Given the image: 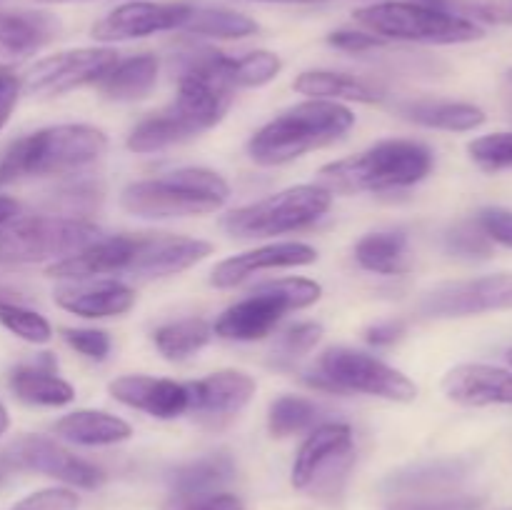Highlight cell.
Returning a JSON list of instances; mask_svg holds the SVG:
<instances>
[{
    "instance_id": "cell-1",
    "label": "cell",
    "mask_w": 512,
    "mask_h": 510,
    "mask_svg": "<svg viewBox=\"0 0 512 510\" xmlns=\"http://www.w3.org/2000/svg\"><path fill=\"white\" fill-rule=\"evenodd\" d=\"M230 68L233 58L210 48L175 55L173 73H178L175 100L130 130L125 140L128 150L138 155L158 153L215 128L235 98Z\"/></svg>"
},
{
    "instance_id": "cell-2",
    "label": "cell",
    "mask_w": 512,
    "mask_h": 510,
    "mask_svg": "<svg viewBox=\"0 0 512 510\" xmlns=\"http://www.w3.org/2000/svg\"><path fill=\"white\" fill-rule=\"evenodd\" d=\"M355 125L348 105L333 100H305L275 115L248 140V155L255 165L273 168L305 153L328 148Z\"/></svg>"
},
{
    "instance_id": "cell-3",
    "label": "cell",
    "mask_w": 512,
    "mask_h": 510,
    "mask_svg": "<svg viewBox=\"0 0 512 510\" xmlns=\"http://www.w3.org/2000/svg\"><path fill=\"white\" fill-rule=\"evenodd\" d=\"M108 150V135L95 125L65 123L13 140L0 155V185L45 175H65L95 163Z\"/></svg>"
},
{
    "instance_id": "cell-4",
    "label": "cell",
    "mask_w": 512,
    "mask_h": 510,
    "mask_svg": "<svg viewBox=\"0 0 512 510\" xmlns=\"http://www.w3.org/2000/svg\"><path fill=\"white\" fill-rule=\"evenodd\" d=\"M433 170V150L418 140H383L350 158L320 168L318 185L328 193H383L418 185Z\"/></svg>"
},
{
    "instance_id": "cell-5",
    "label": "cell",
    "mask_w": 512,
    "mask_h": 510,
    "mask_svg": "<svg viewBox=\"0 0 512 510\" xmlns=\"http://www.w3.org/2000/svg\"><path fill=\"white\" fill-rule=\"evenodd\" d=\"M230 185L215 170L180 168L163 178L125 185L120 208L133 218L170 220L218 213L228 203Z\"/></svg>"
},
{
    "instance_id": "cell-6",
    "label": "cell",
    "mask_w": 512,
    "mask_h": 510,
    "mask_svg": "<svg viewBox=\"0 0 512 510\" xmlns=\"http://www.w3.org/2000/svg\"><path fill=\"white\" fill-rule=\"evenodd\" d=\"M353 20L363 30L383 40H405L425 45L473 43L485 35L483 25L460 15L443 13L410 0H383L353 10Z\"/></svg>"
},
{
    "instance_id": "cell-7",
    "label": "cell",
    "mask_w": 512,
    "mask_h": 510,
    "mask_svg": "<svg viewBox=\"0 0 512 510\" xmlns=\"http://www.w3.org/2000/svg\"><path fill=\"white\" fill-rule=\"evenodd\" d=\"M323 295L320 283L308 278H280L255 285L248 298L238 300L218 315L213 335L238 343L263 340L278 328L280 320L293 310L315 305Z\"/></svg>"
},
{
    "instance_id": "cell-8",
    "label": "cell",
    "mask_w": 512,
    "mask_h": 510,
    "mask_svg": "<svg viewBox=\"0 0 512 510\" xmlns=\"http://www.w3.org/2000/svg\"><path fill=\"white\" fill-rule=\"evenodd\" d=\"M305 383L330 393H363L393 403H413L418 398V385L393 365L383 363L363 350L335 345L318 358Z\"/></svg>"
},
{
    "instance_id": "cell-9",
    "label": "cell",
    "mask_w": 512,
    "mask_h": 510,
    "mask_svg": "<svg viewBox=\"0 0 512 510\" xmlns=\"http://www.w3.org/2000/svg\"><path fill=\"white\" fill-rule=\"evenodd\" d=\"M333 208V193L313 185H293L263 200L230 210L223 218V230L233 238H273V235L305 230L323 220Z\"/></svg>"
},
{
    "instance_id": "cell-10",
    "label": "cell",
    "mask_w": 512,
    "mask_h": 510,
    "mask_svg": "<svg viewBox=\"0 0 512 510\" xmlns=\"http://www.w3.org/2000/svg\"><path fill=\"white\" fill-rule=\"evenodd\" d=\"M95 240H100V228L90 220L63 215L15 218L0 228V265L58 263Z\"/></svg>"
},
{
    "instance_id": "cell-11",
    "label": "cell",
    "mask_w": 512,
    "mask_h": 510,
    "mask_svg": "<svg viewBox=\"0 0 512 510\" xmlns=\"http://www.w3.org/2000/svg\"><path fill=\"white\" fill-rule=\"evenodd\" d=\"M353 463V430L345 423H320L310 430L290 470L298 490H333Z\"/></svg>"
},
{
    "instance_id": "cell-12",
    "label": "cell",
    "mask_w": 512,
    "mask_h": 510,
    "mask_svg": "<svg viewBox=\"0 0 512 510\" xmlns=\"http://www.w3.org/2000/svg\"><path fill=\"white\" fill-rule=\"evenodd\" d=\"M118 60V50L108 45L63 50L30 65V70L20 80H23V90L33 95H63L83 85H98Z\"/></svg>"
},
{
    "instance_id": "cell-13",
    "label": "cell",
    "mask_w": 512,
    "mask_h": 510,
    "mask_svg": "<svg viewBox=\"0 0 512 510\" xmlns=\"http://www.w3.org/2000/svg\"><path fill=\"white\" fill-rule=\"evenodd\" d=\"M3 463L10 468L43 473L65 485L95 490L105 483V473L98 465L78 458L70 450L45 435H23L3 450Z\"/></svg>"
},
{
    "instance_id": "cell-14",
    "label": "cell",
    "mask_w": 512,
    "mask_h": 510,
    "mask_svg": "<svg viewBox=\"0 0 512 510\" xmlns=\"http://www.w3.org/2000/svg\"><path fill=\"white\" fill-rule=\"evenodd\" d=\"M418 308L430 318H465L493 310H512V273L435 285L423 295Z\"/></svg>"
},
{
    "instance_id": "cell-15",
    "label": "cell",
    "mask_w": 512,
    "mask_h": 510,
    "mask_svg": "<svg viewBox=\"0 0 512 510\" xmlns=\"http://www.w3.org/2000/svg\"><path fill=\"white\" fill-rule=\"evenodd\" d=\"M193 13V3L185 0H168V3H153V0H128L110 10L90 30L98 43H123V40L148 38L155 33L168 30H183L185 20Z\"/></svg>"
},
{
    "instance_id": "cell-16",
    "label": "cell",
    "mask_w": 512,
    "mask_h": 510,
    "mask_svg": "<svg viewBox=\"0 0 512 510\" xmlns=\"http://www.w3.org/2000/svg\"><path fill=\"white\" fill-rule=\"evenodd\" d=\"M213 253V245L185 235H135V250L128 273L138 278H170L190 270Z\"/></svg>"
},
{
    "instance_id": "cell-17",
    "label": "cell",
    "mask_w": 512,
    "mask_h": 510,
    "mask_svg": "<svg viewBox=\"0 0 512 510\" xmlns=\"http://www.w3.org/2000/svg\"><path fill=\"white\" fill-rule=\"evenodd\" d=\"M188 388V413L213 425L235 418L255 395V380L240 370H218L205 378L185 383Z\"/></svg>"
},
{
    "instance_id": "cell-18",
    "label": "cell",
    "mask_w": 512,
    "mask_h": 510,
    "mask_svg": "<svg viewBox=\"0 0 512 510\" xmlns=\"http://www.w3.org/2000/svg\"><path fill=\"white\" fill-rule=\"evenodd\" d=\"M318 260V250L308 243H273L263 245V248L248 250V253L233 255V258L223 260L210 273V285L215 288H235V285L245 283L253 278L255 273L263 270H278V268H303V265H313Z\"/></svg>"
},
{
    "instance_id": "cell-19",
    "label": "cell",
    "mask_w": 512,
    "mask_h": 510,
    "mask_svg": "<svg viewBox=\"0 0 512 510\" xmlns=\"http://www.w3.org/2000/svg\"><path fill=\"white\" fill-rule=\"evenodd\" d=\"M108 393L128 408L143 410L158 420L178 418L188 413V388L168 378L150 375H120L110 380Z\"/></svg>"
},
{
    "instance_id": "cell-20",
    "label": "cell",
    "mask_w": 512,
    "mask_h": 510,
    "mask_svg": "<svg viewBox=\"0 0 512 510\" xmlns=\"http://www.w3.org/2000/svg\"><path fill=\"white\" fill-rule=\"evenodd\" d=\"M443 390L453 403L468 408L512 405V373L483 363L455 365L443 378Z\"/></svg>"
},
{
    "instance_id": "cell-21",
    "label": "cell",
    "mask_w": 512,
    "mask_h": 510,
    "mask_svg": "<svg viewBox=\"0 0 512 510\" xmlns=\"http://www.w3.org/2000/svg\"><path fill=\"white\" fill-rule=\"evenodd\" d=\"M135 250V235H115V238H100L88 248L78 250L75 255L58 260L48 268L50 278L60 280H90L98 275L128 273L130 258Z\"/></svg>"
},
{
    "instance_id": "cell-22",
    "label": "cell",
    "mask_w": 512,
    "mask_h": 510,
    "mask_svg": "<svg viewBox=\"0 0 512 510\" xmlns=\"http://www.w3.org/2000/svg\"><path fill=\"white\" fill-rule=\"evenodd\" d=\"M58 20L50 13L20 10L0 13V73L28 60L58 35Z\"/></svg>"
},
{
    "instance_id": "cell-23",
    "label": "cell",
    "mask_w": 512,
    "mask_h": 510,
    "mask_svg": "<svg viewBox=\"0 0 512 510\" xmlns=\"http://www.w3.org/2000/svg\"><path fill=\"white\" fill-rule=\"evenodd\" d=\"M55 305L80 318H118L135 305V290L123 280H80V285L55 290Z\"/></svg>"
},
{
    "instance_id": "cell-24",
    "label": "cell",
    "mask_w": 512,
    "mask_h": 510,
    "mask_svg": "<svg viewBox=\"0 0 512 510\" xmlns=\"http://www.w3.org/2000/svg\"><path fill=\"white\" fill-rule=\"evenodd\" d=\"M8 388L23 403L43 408H65L75 400V388L55 373L50 353H43L38 363H25L10 370Z\"/></svg>"
},
{
    "instance_id": "cell-25",
    "label": "cell",
    "mask_w": 512,
    "mask_h": 510,
    "mask_svg": "<svg viewBox=\"0 0 512 510\" xmlns=\"http://www.w3.org/2000/svg\"><path fill=\"white\" fill-rule=\"evenodd\" d=\"M295 93L308 100H333V103H378L383 90L368 80L333 70H305L293 80Z\"/></svg>"
},
{
    "instance_id": "cell-26",
    "label": "cell",
    "mask_w": 512,
    "mask_h": 510,
    "mask_svg": "<svg viewBox=\"0 0 512 510\" xmlns=\"http://www.w3.org/2000/svg\"><path fill=\"white\" fill-rule=\"evenodd\" d=\"M53 430L58 438L85 445V448L118 445L133 435L130 423H125L118 415L105 413V410H75V413L63 415Z\"/></svg>"
},
{
    "instance_id": "cell-27",
    "label": "cell",
    "mask_w": 512,
    "mask_h": 510,
    "mask_svg": "<svg viewBox=\"0 0 512 510\" xmlns=\"http://www.w3.org/2000/svg\"><path fill=\"white\" fill-rule=\"evenodd\" d=\"M470 463L463 458L448 460H430V463L410 465V468L398 470L385 480V490L398 495H435L440 490L458 485L460 480L468 478Z\"/></svg>"
},
{
    "instance_id": "cell-28",
    "label": "cell",
    "mask_w": 512,
    "mask_h": 510,
    "mask_svg": "<svg viewBox=\"0 0 512 510\" xmlns=\"http://www.w3.org/2000/svg\"><path fill=\"white\" fill-rule=\"evenodd\" d=\"M398 113L423 128L450 130V133H470L485 123V113L478 105L455 103V100H408L398 105Z\"/></svg>"
},
{
    "instance_id": "cell-29",
    "label": "cell",
    "mask_w": 512,
    "mask_h": 510,
    "mask_svg": "<svg viewBox=\"0 0 512 510\" xmlns=\"http://www.w3.org/2000/svg\"><path fill=\"white\" fill-rule=\"evenodd\" d=\"M160 63L155 55L140 53L133 58L118 60L108 75L98 83L100 93L108 100H118V103H130V100H140L155 88L158 83Z\"/></svg>"
},
{
    "instance_id": "cell-30",
    "label": "cell",
    "mask_w": 512,
    "mask_h": 510,
    "mask_svg": "<svg viewBox=\"0 0 512 510\" xmlns=\"http://www.w3.org/2000/svg\"><path fill=\"white\" fill-rule=\"evenodd\" d=\"M235 475L233 458L228 453H210L190 463L175 465L168 473V485L175 495L218 493V488L228 485Z\"/></svg>"
},
{
    "instance_id": "cell-31",
    "label": "cell",
    "mask_w": 512,
    "mask_h": 510,
    "mask_svg": "<svg viewBox=\"0 0 512 510\" xmlns=\"http://www.w3.org/2000/svg\"><path fill=\"white\" fill-rule=\"evenodd\" d=\"M355 260L360 268L380 275H400L408 270V235L400 230L368 233L355 245Z\"/></svg>"
},
{
    "instance_id": "cell-32",
    "label": "cell",
    "mask_w": 512,
    "mask_h": 510,
    "mask_svg": "<svg viewBox=\"0 0 512 510\" xmlns=\"http://www.w3.org/2000/svg\"><path fill=\"white\" fill-rule=\"evenodd\" d=\"M213 340V325L203 318H185L153 330V345L170 363L193 358Z\"/></svg>"
},
{
    "instance_id": "cell-33",
    "label": "cell",
    "mask_w": 512,
    "mask_h": 510,
    "mask_svg": "<svg viewBox=\"0 0 512 510\" xmlns=\"http://www.w3.org/2000/svg\"><path fill=\"white\" fill-rule=\"evenodd\" d=\"M185 33L200 35V38H218V40H240L258 33V23L243 13H235L228 8H205V5H193V13L183 25Z\"/></svg>"
},
{
    "instance_id": "cell-34",
    "label": "cell",
    "mask_w": 512,
    "mask_h": 510,
    "mask_svg": "<svg viewBox=\"0 0 512 510\" xmlns=\"http://www.w3.org/2000/svg\"><path fill=\"white\" fill-rule=\"evenodd\" d=\"M320 405L300 395H280L270 403L268 410V430L275 438H288V435L303 433L318 425Z\"/></svg>"
},
{
    "instance_id": "cell-35",
    "label": "cell",
    "mask_w": 512,
    "mask_h": 510,
    "mask_svg": "<svg viewBox=\"0 0 512 510\" xmlns=\"http://www.w3.org/2000/svg\"><path fill=\"white\" fill-rule=\"evenodd\" d=\"M103 198L105 188L98 180H78V183H70L60 188L58 193H53L50 208H53L55 215H63V218L88 220L85 215L95 213L103 205Z\"/></svg>"
},
{
    "instance_id": "cell-36",
    "label": "cell",
    "mask_w": 512,
    "mask_h": 510,
    "mask_svg": "<svg viewBox=\"0 0 512 510\" xmlns=\"http://www.w3.org/2000/svg\"><path fill=\"white\" fill-rule=\"evenodd\" d=\"M0 325L30 345H45L53 338V328L38 310L10 303V300H0Z\"/></svg>"
},
{
    "instance_id": "cell-37",
    "label": "cell",
    "mask_w": 512,
    "mask_h": 510,
    "mask_svg": "<svg viewBox=\"0 0 512 510\" xmlns=\"http://www.w3.org/2000/svg\"><path fill=\"white\" fill-rule=\"evenodd\" d=\"M283 60L270 50H253L233 58V85L238 88H260L278 78Z\"/></svg>"
},
{
    "instance_id": "cell-38",
    "label": "cell",
    "mask_w": 512,
    "mask_h": 510,
    "mask_svg": "<svg viewBox=\"0 0 512 510\" xmlns=\"http://www.w3.org/2000/svg\"><path fill=\"white\" fill-rule=\"evenodd\" d=\"M323 338V325L320 323H295L290 325L280 338L275 340L273 360L278 365H293L303 355H308Z\"/></svg>"
},
{
    "instance_id": "cell-39",
    "label": "cell",
    "mask_w": 512,
    "mask_h": 510,
    "mask_svg": "<svg viewBox=\"0 0 512 510\" xmlns=\"http://www.w3.org/2000/svg\"><path fill=\"white\" fill-rule=\"evenodd\" d=\"M468 153L483 170L512 168V133H490L468 143Z\"/></svg>"
},
{
    "instance_id": "cell-40",
    "label": "cell",
    "mask_w": 512,
    "mask_h": 510,
    "mask_svg": "<svg viewBox=\"0 0 512 510\" xmlns=\"http://www.w3.org/2000/svg\"><path fill=\"white\" fill-rule=\"evenodd\" d=\"M445 250L458 258H488L493 253V240L483 233V228L475 223H458L445 235Z\"/></svg>"
},
{
    "instance_id": "cell-41",
    "label": "cell",
    "mask_w": 512,
    "mask_h": 510,
    "mask_svg": "<svg viewBox=\"0 0 512 510\" xmlns=\"http://www.w3.org/2000/svg\"><path fill=\"white\" fill-rule=\"evenodd\" d=\"M485 498L480 495H410V498L395 500L388 510H480Z\"/></svg>"
},
{
    "instance_id": "cell-42",
    "label": "cell",
    "mask_w": 512,
    "mask_h": 510,
    "mask_svg": "<svg viewBox=\"0 0 512 510\" xmlns=\"http://www.w3.org/2000/svg\"><path fill=\"white\" fill-rule=\"evenodd\" d=\"M160 510H245L243 500L233 493H195L173 495Z\"/></svg>"
},
{
    "instance_id": "cell-43",
    "label": "cell",
    "mask_w": 512,
    "mask_h": 510,
    "mask_svg": "<svg viewBox=\"0 0 512 510\" xmlns=\"http://www.w3.org/2000/svg\"><path fill=\"white\" fill-rule=\"evenodd\" d=\"M63 333V340L70 345L73 350H78L83 358L88 360H95V363H100V360L108 358L110 353V338L105 330H95V328H63L60 330Z\"/></svg>"
},
{
    "instance_id": "cell-44",
    "label": "cell",
    "mask_w": 512,
    "mask_h": 510,
    "mask_svg": "<svg viewBox=\"0 0 512 510\" xmlns=\"http://www.w3.org/2000/svg\"><path fill=\"white\" fill-rule=\"evenodd\" d=\"M80 498L70 488H45L25 495L10 510H78Z\"/></svg>"
},
{
    "instance_id": "cell-45",
    "label": "cell",
    "mask_w": 512,
    "mask_h": 510,
    "mask_svg": "<svg viewBox=\"0 0 512 510\" xmlns=\"http://www.w3.org/2000/svg\"><path fill=\"white\" fill-rule=\"evenodd\" d=\"M478 225L493 243L512 248V210L485 208L480 210Z\"/></svg>"
},
{
    "instance_id": "cell-46",
    "label": "cell",
    "mask_w": 512,
    "mask_h": 510,
    "mask_svg": "<svg viewBox=\"0 0 512 510\" xmlns=\"http://www.w3.org/2000/svg\"><path fill=\"white\" fill-rule=\"evenodd\" d=\"M328 43L338 50H348V53H368V50L385 45V40L368 30H335L328 35Z\"/></svg>"
},
{
    "instance_id": "cell-47",
    "label": "cell",
    "mask_w": 512,
    "mask_h": 510,
    "mask_svg": "<svg viewBox=\"0 0 512 510\" xmlns=\"http://www.w3.org/2000/svg\"><path fill=\"white\" fill-rule=\"evenodd\" d=\"M20 93H23V80L13 70H3L0 73V130L8 125L10 115H13L15 105L20 100Z\"/></svg>"
},
{
    "instance_id": "cell-48",
    "label": "cell",
    "mask_w": 512,
    "mask_h": 510,
    "mask_svg": "<svg viewBox=\"0 0 512 510\" xmlns=\"http://www.w3.org/2000/svg\"><path fill=\"white\" fill-rule=\"evenodd\" d=\"M408 325L405 320H385V323H375L373 328L365 330V340L370 345H393L405 335Z\"/></svg>"
},
{
    "instance_id": "cell-49",
    "label": "cell",
    "mask_w": 512,
    "mask_h": 510,
    "mask_svg": "<svg viewBox=\"0 0 512 510\" xmlns=\"http://www.w3.org/2000/svg\"><path fill=\"white\" fill-rule=\"evenodd\" d=\"M18 213H20L18 200L8 198V195H0V228H3L5 223H10V220L18 218Z\"/></svg>"
},
{
    "instance_id": "cell-50",
    "label": "cell",
    "mask_w": 512,
    "mask_h": 510,
    "mask_svg": "<svg viewBox=\"0 0 512 510\" xmlns=\"http://www.w3.org/2000/svg\"><path fill=\"white\" fill-rule=\"evenodd\" d=\"M253 3H275V5H320L328 0H253Z\"/></svg>"
},
{
    "instance_id": "cell-51",
    "label": "cell",
    "mask_w": 512,
    "mask_h": 510,
    "mask_svg": "<svg viewBox=\"0 0 512 510\" xmlns=\"http://www.w3.org/2000/svg\"><path fill=\"white\" fill-rule=\"evenodd\" d=\"M10 428V415H8V408H5L3 403H0V435H5V430Z\"/></svg>"
},
{
    "instance_id": "cell-52",
    "label": "cell",
    "mask_w": 512,
    "mask_h": 510,
    "mask_svg": "<svg viewBox=\"0 0 512 510\" xmlns=\"http://www.w3.org/2000/svg\"><path fill=\"white\" fill-rule=\"evenodd\" d=\"M35 3H43V5H55V3H78V0H35Z\"/></svg>"
},
{
    "instance_id": "cell-53",
    "label": "cell",
    "mask_w": 512,
    "mask_h": 510,
    "mask_svg": "<svg viewBox=\"0 0 512 510\" xmlns=\"http://www.w3.org/2000/svg\"><path fill=\"white\" fill-rule=\"evenodd\" d=\"M508 90H510V98H512V70L508 73Z\"/></svg>"
},
{
    "instance_id": "cell-54",
    "label": "cell",
    "mask_w": 512,
    "mask_h": 510,
    "mask_svg": "<svg viewBox=\"0 0 512 510\" xmlns=\"http://www.w3.org/2000/svg\"><path fill=\"white\" fill-rule=\"evenodd\" d=\"M508 360H510V363H512V350H510V353H508Z\"/></svg>"
}]
</instances>
